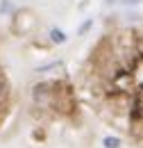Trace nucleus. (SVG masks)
<instances>
[{
    "instance_id": "20e7f679",
    "label": "nucleus",
    "mask_w": 143,
    "mask_h": 148,
    "mask_svg": "<svg viewBox=\"0 0 143 148\" xmlns=\"http://www.w3.org/2000/svg\"><path fill=\"white\" fill-rule=\"evenodd\" d=\"M91 27H93V18H89V21H86V23H82V25L77 27V34H80V37H84V34L89 32Z\"/></svg>"
},
{
    "instance_id": "f257e3e1",
    "label": "nucleus",
    "mask_w": 143,
    "mask_h": 148,
    "mask_svg": "<svg viewBox=\"0 0 143 148\" xmlns=\"http://www.w3.org/2000/svg\"><path fill=\"white\" fill-rule=\"evenodd\" d=\"M36 27H39V18H36V14L32 9H18L14 14V18H12V30L18 37H27Z\"/></svg>"
},
{
    "instance_id": "39448f33",
    "label": "nucleus",
    "mask_w": 143,
    "mask_h": 148,
    "mask_svg": "<svg viewBox=\"0 0 143 148\" xmlns=\"http://www.w3.org/2000/svg\"><path fill=\"white\" fill-rule=\"evenodd\" d=\"M121 5H134V2H141V0H118Z\"/></svg>"
},
{
    "instance_id": "f03ea898",
    "label": "nucleus",
    "mask_w": 143,
    "mask_h": 148,
    "mask_svg": "<svg viewBox=\"0 0 143 148\" xmlns=\"http://www.w3.org/2000/svg\"><path fill=\"white\" fill-rule=\"evenodd\" d=\"M48 41L54 43V46H64V43L68 41V37H66L64 30H59V27H50V30H48Z\"/></svg>"
},
{
    "instance_id": "423d86ee",
    "label": "nucleus",
    "mask_w": 143,
    "mask_h": 148,
    "mask_svg": "<svg viewBox=\"0 0 143 148\" xmlns=\"http://www.w3.org/2000/svg\"><path fill=\"white\" fill-rule=\"evenodd\" d=\"M2 96H5V87H2V82H0V100H2Z\"/></svg>"
},
{
    "instance_id": "7ed1b4c3",
    "label": "nucleus",
    "mask_w": 143,
    "mask_h": 148,
    "mask_svg": "<svg viewBox=\"0 0 143 148\" xmlns=\"http://www.w3.org/2000/svg\"><path fill=\"white\" fill-rule=\"evenodd\" d=\"M123 146V141L118 139V137H102V148H121Z\"/></svg>"
}]
</instances>
